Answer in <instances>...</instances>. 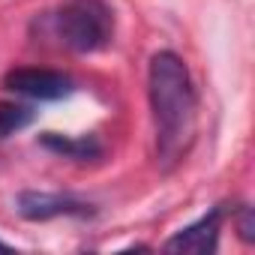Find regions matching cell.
Masks as SVG:
<instances>
[{
    "label": "cell",
    "mask_w": 255,
    "mask_h": 255,
    "mask_svg": "<svg viewBox=\"0 0 255 255\" xmlns=\"http://www.w3.org/2000/svg\"><path fill=\"white\" fill-rule=\"evenodd\" d=\"M3 87L33 102H57L72 96L75 78L69 72L48 69V66H15L3 75Z\"/></svg>",
    "instance_id": "4"
},
{
    "label": "cell",
    "mask_w": 255,
    "mask_h": 255,
    "mask_svg": "<svg viewBox=\"0 0 255 255\" xmlns=\"http://www.w3.org/2000/svg\"><path fill=\"white\" fill-rule=\"evenodd\" d=\"M39 144L54 153V156H63V159H72V162H96L105 156V144L99 135H60V132H42L39 135Z\"/></svg>",
    "instance_id": "6"
},
{
    "label": "cell",
    "mask_w": 255,
    "mask_h": 255,
    "mask_svg": "<svg viewBox=\"0 0 255 255\" xmlns=\"http://www.w3.org/2000/svg\"><path fill=\"white\" fill-rule=\"evenodd\" d=\"M36 117L33 105L24 102H9V99H0V141H6L9 135L21 132L24 126H30Z\"/></svg>",
    "instance_id": "7"
},
{
    "label": "cell",
    "mask_w": 255,
    "mask_h": 255,
    "mask_svg": "<svg viewBox=\"0 0 255 255\" xmlns=\"http://www.w3.org/2000/svg\"><path fill=\"white\" fill-rule=\"evenodd\" d=\"M228 219V207L216 204L210 207L204 216H198L195 222H189L186 228H180L177 234H171L162 249L165 252H192V255H213L219 249V231L222 222Z\"/></svg>",
    "instance_id": "5"
},
{
    "label": "cell",
    "mask_w": 255,
    "mask_h": 255,
    "mask_svg": "<svg viewBox=\"0 0 255 255\" xmlns=\"http://www.w3.org/2000/svg\"><path fill=\"white\" fill-rule=\"evenodd\" d=\"M15 213L27 222H48V219H93L96 204L78 198L72 192H45V189H21L15 195Z\"/></svg>",
    "instance_id": "3"
},
{
    "label": "cell",
    "mask_w": 255,
    "mask_h": 255,
    "mask_svg": "<svg viewBox=\"0 0 255 255\" xmlns=\"http://www.w3.org/2000/svg\"><path fill=\"white\" fill-rule=\"evenodd\" d=\"M0 252H12V246H9L6 240H0Z\"/></svg>",
    "instance_id": "9"
},
{
    "label": "cell",
    "mask_w": 255,
    "mask_h": 255,
    "mask_svg": "<svg viewBox=\"0 0 255 255\" xmlns=\"http://www.w3.org/2000/svg\"><path fill=\"white\" fill-rule=\"evenodd\" d=\"M231 219H234V228H237V234H240V240L243 243H252L255 240V216H252V207L249 204H237V207H231Z\"/></svg>",
    "instance_id": "8"
},
{
    "label": "cell",
    "mask_w": 255,
    "mask_h": 255,
    "mask_svg": "<svg viewBox=\"0 0 255 255\" xmlns=\"http://www.w3.org/2000/svg\"><path fill=\"white\" fill-rule=\"evenodd\" d=\"M48 30L66 51L93 54L114 39V9L105 0H66L48 15Z\"/></svg>",
    "instance_id": "2"
},
{
    "label": "cell",
    "mask_w": 255,
    "mask_h": 255,
    "mask_svg": "<svg viewBox=\"0 0 255 255\" xmlns=\"http://www.w3.org/2000/svg\"><path fill=\"white\" fill-rule=\"evenodd\" d=\"M147 99H150L153 129H156V162L168 171L189 150L195 132V111H198L192 75L177 51L162 48L150 57Z\"/></svg>",
    "instance_id": "1"
}]
</instances>
